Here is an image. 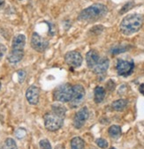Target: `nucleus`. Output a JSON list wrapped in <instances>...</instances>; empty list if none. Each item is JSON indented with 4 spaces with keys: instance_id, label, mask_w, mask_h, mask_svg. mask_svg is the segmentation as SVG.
<instances>
[{
    "instance_id": "ddd939ff",
    "label": "nucleus",
    "mask_w": 144,
    "mask_h": 149,
    "mask_svg": "<svg viewBox=\"0 0 144 149\" xmlns=\"http://www.w3.org/2000/svg\"><path fill=\"white\" fill-rule=\"evenodd\" d=\"M26 45V36L22 34L15 36L12 42V50H24Z\"/></svg>"
},
{
    "instance_id": "6ab92c4d",
    "label": "nucleus",
    "mask_w": 144,
    "mask_h": 149,
    "mask_svg": "<svg viewBox=\"0 0 144 149\" xmlns=\"http://www.w3.org/2000/svg\"><path fill=\"white\" fill-rule=\"evenodd\" d=\"M108 132L112 139H119L121 136V128L119 125H111L109 128Z\"/></svg>"
},
{
    "instance_id": "39448f33",
    "label": "nucleus",
    "mask_w": 144,
    "mask_h": 149,
    "mask_svg": "<svg viewBox=\"0 0 144 149\" xmlns=\"http://www.w3.org/2000/svg\"><path fill=\"white\" fill-rule=\"evenodd\" d=\"M31 47L37 52H43L49 47V42L38 33L34 32L31 36Z\"/></svg>"
},
{
    "instance_id": "a878e982",
    "label": "nucleus",
    "mask_w": 144,
    "mask_h": 149,
    "mask_svg": "<svg viewBox=\"0 0 144 149\" xmlns=\"http://www.w3.org/2000/svg\"><path fill=\"white\" fill-rule=\"evenodd\" d=\"M6 4V0H0V10H2L5 6Z\"/></svg>"
},
{
    "instance_id": "9b49d317",
    "label": "nucleus",
    "mask_w": 144,
    "mask_h": 149,
    "mask_svg": "<svg viewBox=\"0 0 144 149\" xmlns=\"http://www.w3.org/2000/svg\"><path fill=\"white\" fill-rule=\"evenodd\" d=\"M99 54L96 50L95 49H91L89 50L87 55H86V61H87V65H88V67L90 68V69H93L96 65L98 63L99 61Z\"/></svg>"
},
{
    "instance_id": "f3484780",
    "label": "nucleus",
    "mask_w": 144,
    "mask_h": 149,
    "mask_svg": "<svg viewBox=\"0 0 144 149\" xmlns=\"http://www.w3.org/2000/svg\"><path fill=\"white\" fill-rule=\"evenodd\" d=\"M127 103H128V101L127 100H125V99H120V100H117L112 102L111 104V108L116 110V111H123L124 109L127 106Z\"/></svg>"
},
{
    "instance_id": "6e6552de",
    "label": "nucleus",
    "mask_w": 144,
    "mask_h": 149,
    "mask_svg": "<svg viewBox=\"0 0 144 149\" xmlns=\"http://www.w3.org/2000/svg\"><path fill=\"white\" fill-rule=\"evenodd\" d=\"M66 64L73 68L80 67L82 64L83 58L82 56L78 51H69L65 56Z\"/></svg>"
},
{
    "instance_id": "9d476101",
    "label": "nucleus",
    "mask_w": 144,
    "mask_h": 149,
    "mask_svg": "<svg viewBox=\"0 0 144 149\" xmlns=\"http://www.w3.org/2000/svg\"><path fill=\"white\" fill-rule=\"evenodd\" d=\"M40 90L36 86H31L27 88L26 92V98L27 102L32 105H36L39 102Z\"/></svg>"
},
{
    "instance_id": "a211bd4d",
    "label": "nucleus",
    "mask_w": 144,
    "mask_h": 149,
    "mask_svg": "<svg viewBox=\"0 0 144 149\" xmlns=\"http://www.w3.org/2000/svg\"><path fill=\"white\" fill-rule=\"evenodd\" d=\"M71 148L72 149H84L85 141L80 137H74L71 140Z\"/></svg>"
},
{
    "instance_id": "4be33fe9",
    "label": "nucleus",
    "mask_w": 144,
    "mask_h": 149,
    "mask_svg": "<svg viewBox=\"0 0 144 149\" xmlns=\"http://www.w3.org/2000/svg\"><path fill=\"white\" fill-rule=\"evenodd\" d=\"M96 144L100 147V148H107L108 147V142L104 139H96Z\"/></svg>"
},
{
    "instance_id": "b1692460",
    "label": "nucleus",
    "mask_w": 144,
    "mask_h": 149,
    "mask_svg": "<svg viewBox=\"0 0 144 149\" xmlns=\"http://www.w3.org/2000/svg\"><path fill=\"white\" fill-rule=\"evenodd\" d=\"M17 74H18V79H19V82L20 83H22L26 78V72L23 71V70H20L17 72Z\"/></svg>"
},
{
    "instance_id": "cd10ccee",
    "label": "nucleus",
    "mask_w": 144,
    "mask_h": 149,
    "mask_svg": "<svg viewBox=\"0 0 144 149\" xmlns=\"http://www.w3.org/2000/svg\"><path fill=\"white\" fill-rule=\"evenodd\" d=\"M0 88H1V82H0Z\"/></svg>"
},
{
    "instance_id": "f257e3e1",
    "label": "nucleus",
    "mask_w": 144,
    "mask_h": 149,
    "mask_svg": "<svg viewBox=\"0 0 144 149\" xmlns=\"http://www.w3.org/2000/svg\"><path fill=\"white\" fill-rule=\"evenodd\" d=\"M143 16L139 13L127 15L120 22V32L125 36H131L138 32L143 25Z\"/></svg>"
},
{
    "instance_id": "0eeeda50",
    "label": "nucleus",
    "mask_w": 144,
    "mask_h": 149,
    "mask_svg": "<svg viewBox=\"0 0 144 149\" xmlns=\"http://www.w3.org/2000/svg\"><path fill=\"white\" fill-rule=\"evenodd\" d=\"M85 89L81 85H75L73 86V96L71 99V106L78 107L85 98Z\"/></svg>"
},
{
    "instance_id": "4468645a",
    "label": "nucleus",
    "mask_w": 144,
    "mask_h": 149,
    "mask_svg": "<svg viewBox=\"0 0 144 149\" xmlns=\"http://www.w3.org/2000/svg\"><path fill=\"white\" fill-rule=\"evenodd\" d=\"M24 56V50H11L7 56V60L12 64H17L22 60Z\"/></svg>"
},
{
    "instance_id": "7ed1b4c3",
    "label": "nucleus",
    "mask_w": 144,
    "mask_h": 149,
    "mask_svg": "<svg viewBox=\"0 0 144 149\" xmlns=\"http://www.w3.org/2000/svg\"><path fill=\"white\" fill-rule=\"evenodd\" d=\"M73 96V86L68 83L62 84L55 88L53 92V99L56 102H70Z\"/></svg>"
},
{
    "instance_id": "1a4fd4ad",
    "label": "nucleus",
    "mask_w": 144,
    "mask_h": 149,
    "mask_svg": "<svg viewBox=\"0 0 144 149\" xmlns=\"http://www.w3.org/2000/svg\"><path fill=\"white\" fill-rule=\"evenodd\" d=\"M89 116V112L87 107H83L81 109H80L74 116L73 118V126L76 129H80L85 123L87 122Z\"/></svg>"
},
{
    "instance_id": "aec40b11",
    "label": "nucleus",
    "mask_w": 144,
    "mask_h": 149,
    "mask_svg": "<svg viewBox=\"0 0 144 149\" xmlns=\"http://www.w3.org/2000/svg\"><path fill=\"white\" fill-rule=\"evenodd\" d=\"M5 149H18L16 142L13 139L8 138L5 142Z\"/></svg>"
},
{
    "instance_id": "f03ea898",
    "label": "nucleus",
    "mask_w": 144,
    "mask_h": 149,
    "mask_svg": "<svg viewBox=\"0 0 144 149\" xmlns=\"http://www.w3.org/2000/svg\"><path fill=\"white\" fill-rule=\"evenodd\" d=\"M107 13L108 8L106 6L103 4H95L82 10L78 16V19L86 22H95L103 19Z\"/></svg>"
},
{
    "instance_id": "c85d7f7f",
    "label": "nucleus",
    "mask_w": 144,
    "mask_h": 149,
    "mask_svg": "<svg viewBox=\"0 0 144 149\" xmlns=\"http://www.w3.org/2000/svg\"><path fill=\"white\" fill-rule=\"evenodd\" d=\"M20 1H21V0H20Z\"/></svg>"
},
{
    "instance_id": "412c9836",
    "label": "nucleus",
    "mask_w": 144,
    "mask_h": 149,
    "mask_svg": "<svg viewBox=\"0 0 144 149\" xmlns=\"http://www.w3.org/2000/svg\"><path fill=\"white\" fill-rule=\"evenodd\" d=\"M39 146H40V148H41V149H52L50 141H49L48 139H46L40 140Z\"/></svg>"
},
{
    "instance_id": "393cba45",
    "label": "nucleus",
    "mask_w": 144,
    "mask_h": 149,
    "mask_svg": "<svg viewBox=\"0 0 144 149\" xmlns=\"http://www.w3.org/2000/svg\"><path fill=\"white\" fill-rule=\"evenodd\" d=\"M6 50H7V49H6V47L5 45L0 44V59H2V58H3V56H5Z\"/></svg>"
},
{
    "instance_id": "5701e85b",
    "label": "nucleus",
    "mask_w": 144,
    "mask_h": 149,
    "mask_svg": "<svg viewBox=\"0 0 144 149\" xmlns=\"http://www.w3.org/2000/svg\"><path fill=\"white\" fill-rule=\"evenodd\" d=\"M26 134H27V132H26V130L23 129V128H19V129L16 131V132H15V136H16L18 139H23V138L26 136Z\"/></svg>"
},
{
    "instance_id": "f8f14e48",
    "label": "nucleus",
    "mask_w": 144,
    "mask_h": 149,
    "mask_svg": "<svg viewBox=\"0 0 144 149\" xmlns=\"http://www.w3.org/2000/svg\"><path fill=\"white\" fill-rule=\"evenodd\" d=\"M109 65H110V62H109V59L107 57L100 58L98 63L93 68V71H94L95 73H96L98 75L104 74L106 72V71L108 70V68H109Z\"/></svg>"
},
{
    "instance_id": "20e7f679",
    "label": "nucleus",
    "mask_w": 144,
    "mask_h": 149,
    "mask_svg": "<svg viewBox=\"0 0 144 149\" xmlns=\"http://www.w3.org/2000/svg\"><path fill=\"white\" fill-rule=\"evenodd\" d=\"M64 124V117L53 113H47L44 116V125L48 131L55 132L60 129Z\"/></svg>"
},
{
    "instance_id": "dca6fc26",
    "label": "nucleus",
    "mask_w": 144,
    "mask_h": 149,
    "mask_svg": "<svg viewBox=\"0 0 144 149\" xmlns=\"http://www.w3.org/2000/svg\"><path fill=\"white\" fill-rule=\"evenodd\" d=\"M51 111L60 116L65 117L66 113V108L61 103H54L51 106Z\"/></svg>"
},
{
    "instance_id": "bb28decb",
    "label": "nucleus",
    "mask_w": 144,
    "mask_h": 149,
    "mask_svg": "<svg viewBox=\"0 0 144 149\" xmlns=\"http://www.w3.org/2000/svg\"><path fill=\"white\" fill-rule=\"evenodd\" d=\"M110 149H116V148H114V147H111V148H110Z\"/></svg>"
},
{
    "instance_id": "423d86ee",
    "label": "nucleus",
    "mask_w": 144,
    "mask_h": 149,
    "mask_svg": "<svg viewBox=\"0 0 144 149\" xmlns=\"http://www.w3.org/2000/svg\"><path fill=\"white\" fill-rule=\"evenodd\" d=\"M134 64L133 61H126L123 60V59H119L117 62L116 69L118 74L120 76L127 77L131 75L132 72H134Z\"/></svg>"
},
{
    "instance_id": "2eb2a0df",
    "label": "nucleus",
    "mask_w": 144,
    "mask_h": 149,
    "mask_svg": "<svg viewBox=\"0 0 144 149\" xmlns=\"http://www.w3.org/2000/svg\"><path fill=\"white\" fill-rule=\"evenodd\" d=\"M94 95H95V102L96 103H100L103 101L104 97H105V89L102 86H96L95 88V92H94Z\"/></svg>"
}]
</instances>
